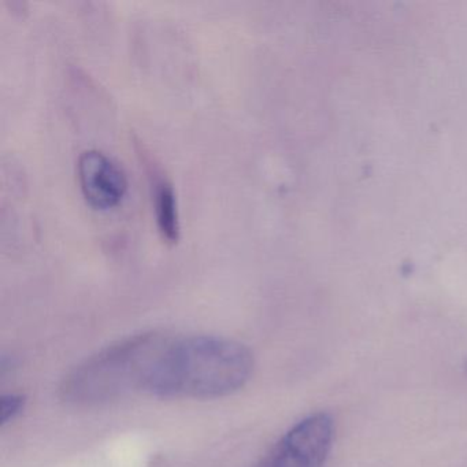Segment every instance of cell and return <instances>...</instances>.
Here are the masks:
<instances>
[{
	"instance_id": "obj_3",
	"label": "cell",
	"mask_w": 467,
	"mask_h": 467,
	"mask_svg": "<svg viewBox=\"0 0 467 467\" xmlns=\"http://www.w3.org/2000/svg\"><path fill=\"white\" fill-rule=\"evenodd\" d=\"M335 420L316 412L295 423L256 467H324L335 441Z\"/></svg>"
},
{
	"instance_id": "obj_2",
	"label": "cell",
	"mask_w": 467,
	"mask_h": 467,
	"mask_svg": "<svg viewBox=\"0 0 467 467\" xmlns=\"http://www.w3.org/2000/svg\"><path fill=\"white\" fill-rule=\"evenodd\" d=\"M173 337L161 332L130 336L73 368L59 384V398L75 407H98L149 393Z\"/></svg>"
},
{
	"instance_id": "obj_4",
	"label": "cell",
	"mask_w": 467,
	"mask_h": 467,
	"mask_svg": "<svg viewBox=\"0 0 467 467\" xmlns=\"http://www.w3.org/2000/svg\"><path fill=\"white\" fill-rule=\"evenodd\" d=\"M78 179L87 203L98 210L117 206L128 190L124 171L99 150L78 155Z\"/></svg>"
},
{
	"instance_id": "obj_6",
	"label": "cell",
	"mask_w": 467,
	"mask_h": 467,
	"mask_svg": "<svg viewBox=\"0 0 467 467\" xmlns=\"http://www.w3.org/2000/svg\"><path fill=\"white\" fill-rule=\"evenodd\" d=\"M26 398L20 393H9L0 399V426L5 428L7 423L13 422L20 417L26 409Z\"/></svg>"
},
{
	"instance_id": "obj_5",
	"label": "cell",
	"mask_w": 467,
	"mask_h": 467,
	"mask_svg": "<svg viewBox=\"0 0 467 467\" xmlns=\"http://www.w3.org/2000/svg\"><path fill=\"white\" fill-rule=\"evenodd\" d=\"M150 185L158 232L166 243L176 244L180 239V217L173 185L154 165H150Z\"/></svg>"
},
{
	"instance_id": "obj_1",
	"label": "cell",
	"mask_w": 467,
	"mask_h": 467,
	"mask_svg": "<svg viewBox=\"0 0 467 467\" xmlns=\"http://www.w3.org/2000/svg\"><path fill=\"white\" fill-rule=\"evenodd\" d=\"M254 355L244 344L215 336L174 338L169 344L149 395L162 399L225 398L245 387Z\"/></svg>"
}]
</instances>
